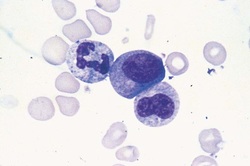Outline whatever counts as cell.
<instances>
[{
	"mask_svg": "<svg viewBox=\"0 0 250 166\" xmlns=\"http://www.w3.org/2000/svg\"><path fill=\"white\" fill-rule=\"evenodd\" d=\"M28 111L33 119L43 121L50 120L55 115V108L50 99L40 97L30 102Z\"/></svg>",
	"mask_w": 250,
	"mask_h": 166,
	"instance_id": "5b68a950",
	"label": "cell"
},
{
	"mask_svg": "<svg viewBox=\"0 0 250 166\" xmlns=\"http://www.w3.org/2000/svg\"><path fill=\"white\" fill-rule=\"evenodd\" d=\"M189 61L183 54L175 52L169 55L166 60V66L173 76H179L185 73L189 67Z\"/></svg>",
	"mask_w": 250,
	"mask_h": 166,
	"instance_id": "30bf717a",
	"label": "cell"
},
{
	"mask_svg": "<svg viewBox=\"0 0 250 166\" xmlns=\"http://www.w3.org/2000/svg\"><path fill=\"white\" fill-rule=\"evenodd\" d=\"M114 60V54L106 45L84 39L71 46L66 63L75 77L87 84H93L109 76Z\"/></svg>",
	"mask_w": 250,
	"mask_h": 166,
	"instance_id": "7a4b0ae2",
	"label": "cell"
},
{
	"mask_svg": "<svg viewBox=\"0 0 250 166\" xmlns=\"http://www.w3.org/2000/svg\"><path fill=\"white\" fill-rule=\"evenodd\" d=\"M97 6L103 10L109 12L114 13L120 7V1H96Z\"/></svg>",
	"mask_w": 250,
	"mask_h": 166,
	"instance_id": "2e32d148",
	"label": "cell"
},
{
	"mask_svg": "<svg viewBox=\"0 0 250 166\" xmlns=\"http://www.w3.org/2000/svg\"><path fill=\"white\" fill-rule=\"evenodd\" d=\"M69 45L61 37L56 36L48 39L42 49V55L48 63L59 66L67 59Z\"/></svg>",
	"mask_w": 250,
	"mask_h": 166,
	"instance_id": "277c9868",
	"label": "cell"
},
{
	"mask_svg": "<svg viewBox=\"0 0 250 166\" xmlns=\"http://www.w3.org/2000/svg\"><path fill=\"white\" fill-rule=\"evenodd\" d=\"M128 130L123 123L112 124L102 140V145L108 149H114L121 145L126 140Z\"/></svg>",
	"mask_w": 250,
	"mask_h": 166,
	"instance_id": "52a82bcc",
	"label": "cell"
},
{
	"mask_svg": "<svg viewBox=\"0 0 250 166\" xmlns=\"http://www.w3.org/2000/svg\"><path fill=\"white\" fill-rule=\"evenodd\" d=\"M116 156L118 160L133 162L138 159L140 153L136 147L127 146L119 149Z\"/></svg>",
	"mask_w": 250,
	"mask_h": 166,
	"instance_id": "9a60e30c",
	"label": "cell"
},
{
	"mask_svg": "<svg viewBox=\"0 0 250 166\" xmlns=\"http://www.w3.org/2000/svg\"><path fill=\"white\" fill-rule=\"evenodd\" d=\"M53 8L58 17L63 20H68L76 14V8L72 2L64 0L52 1Z\"/></svg>",
	"mask_w": 250,
	"mask_h": 166,
	"instance_id": "4fadbf2b",
	"label": "cell"
},
{
	"mask_svg": "<svg viewBox=\"0 0 250 166\" xmlns=\"http://www.w3.org/2000/svg\"><path fill=\"white\" fill-rule=\"evenodd\" d=\"M199 141L203 150L211 153V156L220 150L219 145L225 143L220 131L215 129L203 130L199 135Z\"/></svg>",
	"mask_w": 250,
	"mask_h": 166,
	"instance_id": "8992f818",
	"label": "cell"
},
{
	"mask_svg": "<svg viewBox=\"0 0 250 166\" xmlns=\"http://www.w3.org/2000/svg\"><path fill=\"white\" fill-rule=\"evenodd\" d=\"M87 18L91 23L97 34L104 35L108 34L112 27L111 19L104 16L95 10L86 11Z\"/></svg>",
	"mask_w": 250,
	"mask_h": 166,
	"instance_id": "8fae6325",
	"label": "cell"
},
{
	"mask_svg": "<svg viewBox=\"0 0 250 166\" xmlns=\"http://www.w3.org/2000/svg\"><path fill=\"white\" fill-rule=\"evenodd\" d=\"M162 59L144 50L120 55L113 63L109 77L113 89L121 96L132 99L165 78Z\"/></svg>",
	"mask_w": 250,
	"mask_h": 166,
	"instance_id": "6da1fadb",
	"label": "cell"
},
{
	"mask_svg": "<svg viewBox=\"0 0 250 166\" xmlns=\"http://www.w3.org/2000/svg\"><path fill=\"white\" fill-rule=\"evenodd\" d=\"M63 35L72 43H76L80 39L90 37L92 33L86 23L81 19L65 25L62 28Z\"/></svg>",
	"mask_w": 250,
	"mask_h": 166,
	"instance_id": "ba28073f",
	"label": "cell"
},
{
	"mask_svg": "<svg viewBox=\"0 0 250 166\" xmlns=\"http://www.w3.org/2000/svg\"><path fill=\"white\" fill-rule=\"evenodd\" d=\"M75 76L68 72H63L56 78L55 87L57 90L62 92L73 94L77 92L80 89L79 82Z\"/></svg>",
	"mask_w": 250,
	"mask_h": 166,
	"instance_id": "7c38bea8",
	"label": "cell"
},
{
	"mask_svg": "<svg viewBox=\"0 0 250 166\" xmlns=\"http://www.w3.org/2000/svg\"><path fill=\"white\" fill-rule=\"evenodd\" d=\"M205 59L214 66H220L226 61L227 54L225 47L216 41L207 43L203 50Z\"/></svg>",
	"mask_w": 250,
	"mask_h": 166,
	"instance_id": "9c48e42d",
	"label": "cell"
},
{
	"mask_svg": "<svg viewBox=\"0 0 250 166\" xmlns=\"http://www.w3.org/2000/svg\"><path fill=\"white\" fill-rule=\"evenodd\" d=\"M180 105L177 91L168 82L164 81L136 96L134 111L138 120L146 126L160 128L174 120Z\"/></svg>",
	"mask_w": 250,
	"mask_h": 166,
	"instance_id": "3957f363",
	"label": "cell"
},
{
	"mask_svg": "<svg viewBox=\"0 0 250 166\" xmlns=\"http://www.w3.org/2000/svg\"><path fill=\"white\" fill-rule=\"evenodd\" d=\"M56 100L61 113L65 116H73L79 110V102L74 97L58 96Z\"/></svg>",
	"mask_w": 250,
	"mask_h": 166,
	"instance_id": "5bb4252c",
	"label": "cell"
}]
</instances>
